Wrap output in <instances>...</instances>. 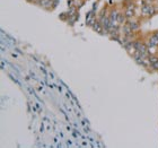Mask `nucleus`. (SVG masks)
<instances>
[{"mask_svg": "<svg viewBox=\"0 0 158 148\" xmlns=\"http://www.w3.org/2000/svg\"><path fill=\"white\" fill-rule=\"evenodd\" d=\"M118 11H120V9L118 8V6H112V7H110L109 17H110V19L112 20V22H118Z\"/></svg>", "mask_w": 158, "mask_h": 148, "instance_id": "nucleus-5", "label": "nucleus"}, {"mask_svg": "<svg viewBox=\"0 0 158 148\" xmlns=\"http://www.w3.org/2000/svg\"><path fill=\"white\" fill-rule=\"evenodd\" d=\"M147 1H148V2H155L156 0H147Z\"/></svg>", "mask_w": 158, "mask_h": 148, "instance_id": "nucleus-11", "label": "nucleus"}, {"mask_svg": "<svg viewBox=\"0 0 158 148\" xmlns=\"http://www.w3.org/2000/svg\"><path fill=\"white\" fill-rule=\"evenodd\" d=\"M34 5H37L41 8L45 9L46 11H52V10H54L52 6V0H36Z\"/></svg>", "mask_w": 158, "mask_h": 148, "instance_id": "nucleus-4", "label": "nucleus"}, {"mask_svg": "<svg viewBox=\"0 0 158 148\" xmlns=\"http://www.w3.org/2000/svg\"><path fill=\"white\" fill-rule=\"evenodd\" d=\"M150 65H152V73H158V59L156 61H154V62H152Z\"/></svg>", "mask_w": 158, "mask_h": 148, "instance_id": "nucleus-9", "label": "nucleus"}, {"mask_svg": "<svg viewBox=\"0 0 158 148\" xmlns=\"http://www.w3.org/2000/svg\"><path fill=\"white\" fill-rule=\"evenodd\" d=\"M139 8H140L141 19H150L152 17L158 14V5L156 2H146Z\"/></svg>", "mask_w": 158, "mask_h": 148, "instance_id": "nucleus-1", "label": "nucleus"}, {"mask_svg": "<svg viewBox=\"0 0 158 148\" xmlns=\"http://www.w3.org/2000/svg\"><path fill=\"white\" fill-rule=\"evenodd\" d=\"M155 2H156V3H157V5H158V0H156V1H155Z\"/></svg>", "mask_w": 158, "mask_h": 148, "instance_id": "nucleus-12", "label": "nucleus"}, {"mask_svg": "<svg viewBox=\"0 0 158 148\" xmlns=\"http://www.w3.org/2000/svg\"><path fill=\"white\" fill-rule=\"evenodd\" d=\"M109 10H110V7L107 6V5L103 6L102 9L99 10L98 13H97V18H98V19H102L103 17L107 16V15H109Z\"/></svg>", "mask_w": 158, "mask_h": 148, "instance_id": "nucleus-8", "label": "nucleus"}, {"mask_svg": "<svg viewBox=\"0 0 158 148\" xmlns=\"http://www.w3.org/2000/svg\"><path fill=\"white\" fill-rule=\"evenodd\" d=\"M25 1H26V2H28V3H35V1H36V0H25Z\"/></svg>", "mask_w": 158, "mask_h": 148, "instance_id": "nucleus-10", "label": "nucleus"}, {"mask_svg": "<svg viewBox=\"0 0 158 148\" xmlns=\"http://www.w3.org/2000/svg\"><path fill=\"white\" fill-rule=\"evenodd\" d=\"M127 22H128V18H127V16H125L124 10L120 9V11H118V23L122 26V25L127 24Z\"/></svg>", "mask_w": 158, "mask_h": 148, "instance_id": "nucleus-7", "label": "nucleus"}, {"mask_svg": "<svg viewBox=\"0 0 158 148\" xmlns=\"http://www.w3.org/2000/svg\"><path fill=\"white\" fill-rule=\"evenodd\" d=\"M127 24L130 26V28H131L133 32L139 33V32H140V28H141V18H140V17H135V18L128 19Z\"/></svg>", "mask_w": 158, "mask_h": 148, "instance_id": "nucleus-2", "label": "nucleus"}, {"mask_svg": "<svg viewBox=\"0 0 158 148\" xmlns=\"http://www.w3.org/2000/svg\"><path fill=\"white\" fill-rule=\"evenodd\" d=\"M97 13H96V10L92 9L89 10V11H87V14H86V26L88 27H92L94 24L97 22Z\"/></svg>", "mask_w": 158, "mask_h": 148, "instance_id": "nucleus-3", "label": "nucleus"}, {"mask_svg": "<svg viewBox=\"0 0 158 148\" xmlns=\"http://www.w3.org/2000/svg\"><path fill=\"white\" fill-rule=\"evenodd\" d=\"M95 33H97V34H99V35H106L105 34V31H104V27H103V25H102V23L99 22L98 19H97V22H96L94 25H93L92 27H90Z\"/></svg>", "mask_w": 158, "mask_h": 148, "instance_id": "nucleus-6", "label": "nucleus"}]
</instances>
